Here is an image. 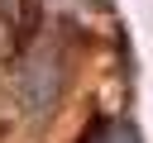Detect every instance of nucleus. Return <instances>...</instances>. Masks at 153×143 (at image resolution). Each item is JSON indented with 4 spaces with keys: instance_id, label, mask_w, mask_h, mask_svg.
I'll list each match as a JSON object with an SVG mask.
<instances>
[{
    "instance_id": "obj_1",
    "label": "nucleus",
    "mask_w": 153,
    "mask_h": 143,
    "mask_svg": "<svg viewBox=\"0 0 153 143\" xmlns=\"http://www.w3.org/2000/svg\"><path fill=\"white\" fill-rule=\"evenodd\" d=\"M86 143H139V133H134L129 124H105V129H96Z\"/></svg>"
}]
</instances>
